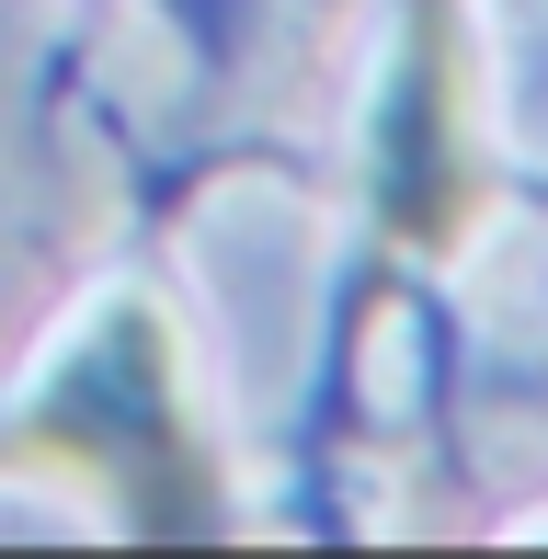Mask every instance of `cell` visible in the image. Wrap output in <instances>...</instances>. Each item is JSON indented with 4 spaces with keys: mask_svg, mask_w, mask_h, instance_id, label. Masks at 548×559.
Here are the masks:
<instances>
[{
    "mask_svg": "<svg viewBox=\"0 0 548 559\" xmlns=\"http://www.w3.org/2000/svg\"><path fill=\"white\" fill-rule=\"evenodd\" d=\"M491 171L468 138V12L457 0H412L401 12V69H389L378 115H366V228L412 263L480 240Z\"/></svg>",
    "mask_w": 548,
    "mask_h": 559,
    "instance_id": "2",
    "label": "cell"
},
{
    "mask_svg": "<svg viewBox=\"0 0 548 559\" xmlns=\"http://www.w3.org/2000/svg\"><path fill=\"white\" fill-rule=\"evenodd\" d=\"M0 468H46L115 502L127 537H217L229 525V479L194 423V366L160 297H104L81 332L46 354V377L0 423Z\"/></svg>",
    "mask_w": 548,
    "mask_h": 559,
    "instance_id": "1",
    "label": "cell"
}]
</instances>
